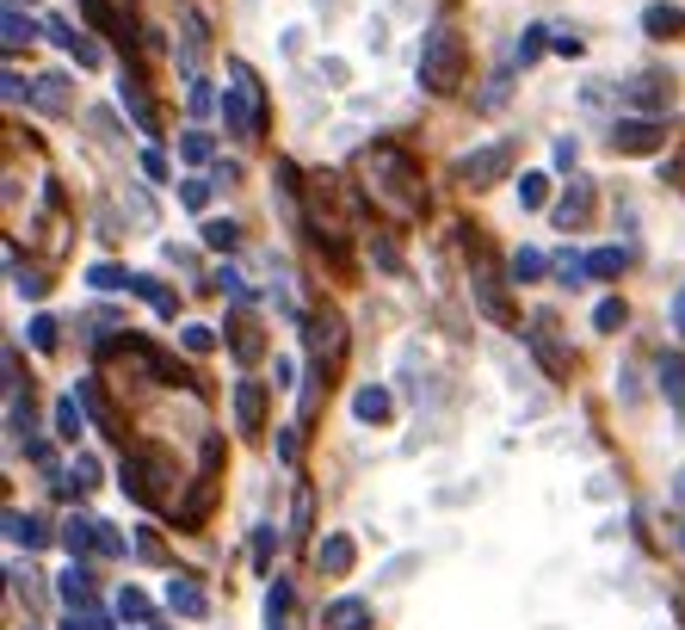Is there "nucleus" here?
Returning <instances> with one entry per match:
<instances>
[{
    "mask_svg": "<svg viewBox=\"0 0 685 630\" xmlns=\"http://www.w3.org/2000/svg\"><path fill=\"white\" fill-rule=\"evenodd\" d=\"M290 612H297L290 581H272V593H266V630H290Z\"/></svg>",
    "mask_w": 685,
    "mask_h": 630,
    "instance_id": "28",
    "label": "nucleus"
},
{
    "mask_svg": "<svg viewBox=\"0 0 685 630\" xmlns=\"http://www.w3.org/2000/svg\"><path fill=\"white\" fill-rule=\"evenodd\" d=\"M43 38H50V44H62V50H68V57H75L80 69H99V50H94L87 38H80V32H75L68 20H43Z\"/></svg>",
    "mask_w": 685,
    "mask_h": 630,
    "instance_id": "20",
    "label": "nucleus"
},
{
    "mask_svg": "<svg viewBox=\"0 0 685 630\" xmlns=\"http://www.w3.org/2000/svg\"><path fill=\"white\" fill-rule=\"evenodd\" d=\"M32 106H38L43 118H68V112H75L68 75H38V81H32Z\"/></svg>",
    "mask_w": 685,
    "mask_h": 630,
    "instance_id": "16",
    "label": "nucleus"
},
{
    "mask_svg": "<svg viewBox=\"0 0 685 630\" xmlns=\"http://www.w3.org/2000/svg\"><path fill=\"white\" fill-rule=\"evenodd\" d=\"M117 99H124V112L136 118V131H142V136H161V118H154V99L142 94V75H124V81H117Z\"/></svg>",
    "mask_w": 685,
    "mask_h": 630,
    "instance_id": "15",
    "label": "nucleus"
},
{
    "mask_svg": "<svg viewBox=\"0 0 685 630\" xmlns=\"http://www.w3.org/2000/svg\"><path fill=\"white\" fill-rule=\"evenodd\" d=\"M75 396H80V408H87V415L99 420V433H105V440H124V433H117V415H112V402L99 396V378H80V383H75Z\"/></svg>",
    "mask_w": 685,
    "mask_h": 630,
    "instance_id": "21",
    "label": "nucleus"
},
{
    "mask_svg": "<svg viewBox=\"0 0 685 630\" xmlns=\"http://www.w3.org/2000/svg\"><path fill=\"white\" fill-rule=\"evenodd\" d=\"M94 538H99V519H80V514L62 519V551L68 556H87L94 551Z\"/></svg>",
    "mask_w": 685,
    "mask_h": 630,
    "instance_id": "26",
    "label": "nucleus"
},
{
    "mask_svg": "<svg viewBox=\"0 0 685 630\" xmlns=\"http://www.w3.org/2000/svg\"><path fill=\"white\" fill-rule=\"evenodd\" d=\"M235 427H241V433H266V383L260 378H241L235 383Z\"/></svg>",
    "mask_w": 685,
    "mask_h": 630,
    "instance_id": "12",
    "label": "nucleus"
},
{
    "mask_svg": "<svg viewBox=\"0 0 685 630\" xmlns=\"http://www.w3.org/2000/svg\"><path fill=\"white\" fill-rule=\"evenodd\" d=\"M272 551H278V526H260L253 532V569H272Z\"/></svg>",
    "mask_w": 685,
    "mask_h": 630,
    "instance_id": "43",
    "label": "nucleus"
},
{
    "mask_svg": "<svg viewBox=\"0 0 685 630\" xmlns=\"http://www.w3.org/2000/svg\"><path fill=\"white\" fill-rule=\"evenodd\" d=\"M661 390H667V402L685 415V359L680 353H661Z\"/></svg>",
    "mask_w": 685,
    "mask_h": 630,
    "instance_id": "27",
    "label": "nucleus"
},
{
    "mask_svg": "<svg viewBox=\"0 0 685 630\" xmlns=\"http://www.w3.org/2000/svg\"><path fill=\"white\" fill-rule=\"evenodd\" d=\"M507 168H513V136H500V143H482V149H470L463 161H457V186L470 192H488L507 180Z\"/></svg>",
    "mask_w": 685,
    "mask_h": 630,
    "instance_id": "5",
    "label": "nucleus"
},
{
    "mask_svg": "<svg viewBox=\"0 0 685 630\" xmlns=\"http://www.w3.org/2000/svg\"><path fill=\"white\" fill-rule=\"evenodd\" d=\"M290 532H297V538L315 532V489H309V482L297 489V507H290Z\"/></svg>",
    "mask_w": 685,
    "mask_h": 630,
    "instance_id": "36",
    "label": "nucleus"
},
{
    "mask_svg": "<svg viewBox=\"0 0 685 630\" xmlns=\"http://www.w3.org/2000/svg\"><path fill=\"white\" fill-rule=\"evenodd\" d=\"M673 328L685 334V291H680V304H673Z\"/></svg>",
    "mask_w": 685,
    "mask_h": 630,
    "instance_id": "54",
    "label": "nucleus"
},
{
    "mask_svg": "<svg viewBox=\"0 0 685 630\" xmlns=\"http://www.w3.org/2000/svg\"><path fill=\"white\" fill-rule=\"evenodd\" d=\"M25 334H32V346H38V353H57V341H62V328L50 322V316H38V322L25 328Z\"/></svg>",
    "mask_w": 685,
    "mask_h": 630,
    "instance_id": "44",
    "label": "nucleus"
},
{
    "mask_svg": "<svg viewBox=\"0 0 685 630\" xmlns=\"http://www.w3.org/2000/svg\"><path fill=\"white\" fill-rule=\"evenodd\" d=\"M117 482H124V495H136L142 507H173V464L167 452H154V445H130L124 464H117Z\"/></svg>",
    "mask_w": 685,
    "mask_h": 630,
    "instance_id": "4",
    "label": "nucleus"
},
{
    "mask_svg": "<svg viewBox=\"0 0 685 630\" xmlns=\"http://www.w3.org/2000/svg\"><path fill=\"white\" fill-rule=\"evenodd\" d=\"M611 149L618 155H655L661 149V124H655V118H618V124H611Z\"/></svg>",
    "mask_w": 685,
    "mask_h": 630,
    "instance_id": "11",
    "label": "nucleus"
},
{
    "mask_svg": "<svg viewBox=\"0 0 685 630\" xmlns=\"http://www.w3.org/2000/svg\"><path fill=\"white\" fill-rule=\"evenodd\" d=\"M94 556H112V563H117V556H124V538H117L112 526H99V538H94Z\"/></svg>",
    "mask_w": 685,
    "mask_h": 630,
    "instance_id": "46",
    "label": "nucleus"
},
{
    "mask_svg": "<svg viewBox=\"0 0 685 630\" xmlns=\"http://www.w3.org/2000/svg\"><path fill=\"white\" fill-rule=\"evenodd\" d=\"M186 99H191V112H198V118H204L210 106H216V94H210L204 81H191V94H186Z\"/></svg>",
    "mask_w": 685,
    "mask_h": 630,
    "instance_id": "50",
    "label": "nucleus"
},
{
    "mask_svg": "<svg viewBox=\"0 0 685 630\" xmlns=\"http://www.w3.org/2000/svg\"><path fill=\"white\" fill-rule=\"evenodd\" d=\"M167 612L173 618H210V593L198 588V581H186V575H173L167 581Z\"/></svg>",
    "mask_w": 685,
    "mask_h": 630,
    "instance_id": "18",
    "label": "nucleus"
},
{
    "mask_svg": "<svg viewBox=\"0 0 685 630\" xmlns=\"http://www.w3.org/2000/svg\"><path fill=\"white\" fill-rule=\"evenodd\" d=\"M544 198H550V180H544V173H525V180H519V205L544 210Z\"/></svg>",
    "mask_w": 685,
    "mask_h": 630,
    "instance_id": "42",
    "label": "nucleus"
},
{
    "mask_svg": "<svg viewBox=\"0 0 685 630\" xmlns=\"http://www.w3.org/2000/svg\"><path fill=\"white\" fill-rule=\"evenodd\" d=\"M525 346L537 353V365H544V378H569V353H562V341H556V316L550 309H537L532 328H525Z\"/></svg>",
    "mask_w": 685,
    "mask_h": 630,
    "instance_id": "7",
    "label": "nucleus"
},
{
    "mask_svg": "<svg viewBox=\"0 0 685 630\" xmlns=\"http://www.w3.org/2000/svg\"><path fill=\"white\" fill-rule=\"evenodd\" d=\"M38 32H43V25H32V20H25V13H20V0H7V38H0V44H7V50H20V44H32Z\"/></svg>",
    "mask_w": 685,
    "mask_h": 630,
    "instance_id": "33",
    "label": "nucleus"
},
{
    "mask_svg": "<svg viewBox=\"0 0 685 630\" xmlns=\"http://www.w3.org/2000/svg\"><path fill=\"white\" fill-rule=\"evenodd\" d=\"M624 322H630V309L618 304V297H606V304L593 309V328H599V334H618V328H624Z\"/></svg>",
    "mask_w": 685,
    "mask_h": 630,
    "instance_id": "38",
    "label": "nucleus"
},
{
    "mask_svg": "<svg viewBox=\"0 0 685 630\" xmlns=\"http://www.w3.org/2000/svg\"><path fill=\"white\" fill-rule=\"evenodd\" d=\"M574 155H581L574 149V136H562V143H556V168H574Z\"/></svg>",
    "mask_w": 685,
    "mask_h": 630,
    "instance_id": "53",
    "label": "nucleus"
},
{
    "mask_svg": "<svg viewBox=\"0 0 685 630\" xmlns=\"http://www.w3.org/2000/svg\"><path fill=\"white\" fill-rule=\"evenodd\" d=\"M593 217V180H569L562 205H556V230H587Z\"/></svg>",
    "mask_w": 685,
    "mask_h": 630,
    "instance_id": "17",
    "label": "nucleus"
},
{
    "mask_svg": "<svg viewBox=\"0 0 685 630\" xmlns=\"http://www.w3.org/2000/svg\"><path fill=\"white\" fill-rule=\"evenodd\" d=\"M352 563H359V544L346 532H327L322 544H315V569L327 575V581H340V575H352Z\"/></svg>",
    "mask_w": 685,
    "mask_h": 630,
    "instance_id": "13",
    "label": "nucleus"
},
{
    "mask_svg": "<svg viewBox=\"0 0 685 630\" xmlns=\"http://www.w3.org/2000/svg\"><path fill=\"white\" fill-rule=\"evenodd\" d=\"M204 57H210V25H204L198 7H186V13H179V69H186V81H198Z\"/></svg>",
    "mask_w": 685,
    "mask_h": 630,
    "instance_id": "8",
    "label": "nucleus"
},
{
    "mask_svg": "<svg viewBox=\"0 0 685 630\" xmlns=\"http://www.w3.org/2000/svg\"><path fill=\"white\" fill-rule=\"evenodd\" d=\"M136 297H142V304H149L161 322H173V316H179V297H173L161 279H142V272H136Z\"/></svg>",
    "mask_w": 685,
    "mask_h": 630,
    "instance_id": "25",
    "label": "nucleus"
},
{
    "mask_svg": "<svg viewBox=\"0 0 685 630\" xmlns=\"http://www.w3.org/2000/svg\"><path fill=\"white\" fill-rule=\"evenodd\" d=\"M87 285H94V291H136V272L112 267V260H99V267H87Z\"/></svg>",
    "mask_w": 685,
    "mask_h": 630,
    "instance_id": "31",
    "label": "nucleus"
},
{
    "mask_svg": "<svg viewBox=\"0 0 685 630\" xmlns=\"http://www.w3.org/2000/svg\"><path fill=\"white\" fill-rule=\"evenodd\" d=\"M57 593H62V606H68V612H87V606H94V575L80 569V556H68V569H62Z\"/></svg>",
    "mask_w": 685,
    "mask_h": 630,
    "instance_id": "19",
    "label": "nucleus"
},
{
    "mask_svg": "<svg viewBox=\"0 0 685 630\" xmlns=\"http://www.w3.org/2000/svg\"><path fill=\"white\" fill-rule=\"evenodd\" d=\"M364 180H371L364 192H371V198H383V205L401 217V223L426 210V180H420V168L401 149H389V143H377V149L364 155Z\"/></svg>",
    "mask_w": 685,
    "mask_h": 630,
    "instance_id": "1",
    "label": "nucleus"
},
{
    "mask_svg": "<svg viewBox=\"0 0 685 630\" xmlns=\"http://www.w3.org/2000/svg\"><path fill=\"white\" fill-rule=\"evenodd\" d=\"M80 7H87V20H94V25H105V32H117V20H112V7H105V0H80Z\"/></svg>",
    "mask_w": 685,
    "mask_h": 630,
    "instance_id": "49",
    "label": "nucleus"
},
{
    "mask_svg": "<svg viewBox=\"0 0 685 630\" xmlns=\"http://www.w3.org/2000/svg\"><path fill=\"white\" fill-rule=\"evenodd\" d=\"M303 341H309V353H315V365L334 378V371H340V359H346V322L327 304L309 309V316H303Z\"/></svg>",
    "mask_w": 685,
    "mask_h": 630,
    "instance_id": "6",
    "label": "nucleus"
},
{
    "mask_svg": "<svg viewBox=\"0 0 685 630\" xmlns=\"http://www.w3.org/2000/svg\"><path fill=\"white\" fill-rule=\"evenodd\" d=\"M68 477H75V482H80V489H87V482H99V464H94V458H87V452H80V458H75V464H68Z\"/></svg>",
    "mask_w": 685,
    "mask_h": 630,
    "instance_id": "48",
    "label": "nucleus"
},
{
    "mask_svg": "<svg viewBox=\"0 0 685 630\" xmlns=\"http://www.w3.org/2000/svg\"><path fill=\"white\" fill-rule=\"evenodd\" d=\"M537 50H544V25H532V32L519 38V69H525V62H537Z\"/></svg>",
    "mask_w": 685,
    "mask_h": 630,
    "instance_id": "47",
    "label": "nucleus"
},
{
    "mask_svg": "<svg viewBox=\"0 0 685 630\" xmlns=\"http://www.w3.org/2000/svg\"><path fill=\"white\" fill-rule=\"evenodd\" d=\"M643 32H648V38H680V32H685V7H667V0L643 7Z\"/></svg>",
    "mask_w": 685,
    "mask_h": 630,
    "instance_id": "22",
    "label": "nucleus"
},
{
    "mask_svg": "<svg viewBox=\"0 0 685 630\" xmlns=\"http://www.w3.org/2000/svg\"><path fill=\"white\" fill-rule=\"evenodd\" d=\"M322 630H371V600H359V593L327 600L322 606Z\"/></svg>",
    "mask_w": 685,
    "mask_h": 630,
    "instance_id": "14",
    "label": "nucleus"
},
{
    "mask_svg": "<svg viewBox=\"0 0 685 630\" xmlns=\"http://www.w3.org/2000/svg\"><path fill=\"white\" fill-rule=\"evenodd\" d=\"M7 267H13V291H20L25 304H43V291H50V285H43L32 267H20V248H7Z\"/></svg>",
    "mask_w": 685,
    "mask_h": 630,
    "instance_id": "29",
    "label": "nucleus"
},
{
    "mask_svg": "<svg viewBox=\"0 0 685 630\" xmlns=\"http://www.w3.org/2000/svg\"><path fill=\"white\" fill-rule=\"evenodd\" d=\"M544 267H550V260H544L537 248H519L513 260H507V272H513L519 285H532V279H544Z\"/></svg>",
    "mask_w": 685,
    "mask_h": 630,
    "instance_id": "35",
    "label": "nucleus"
},
{
    "mask_svg": "<svg viewBox=\"0 0 685 630\" xmlns=\"http://www.w3.org/2000/svg\"><path fill=\"white\" fill-rule=\"evenodd\" d=\"M223 131L235 143H253V136L266 131V87L253 75L248 62L235 57L228 62V87H223Z\"/></svg>",
    "mask_w": 685,
    "mask_h": 630,
    "instance_id": "2",
    "label": "nucleus"
},
{
    "mask_svg": "<svg viewBox=\"0 0 685 630\" xmlns=\"http://www.w3.org/2000/svg\"><path fill=\"white\" fill-rule=\"evenodd\" d=\"M7 538L25 544V551H38V544H43V532H38V519H32V514H7Z\"/></svg>",
    "mask_w": 685,
    "mask_h": 630,
    "instance_id": "37",
    "label": "nucleus"
},
{
    "mask_svg": "<svg viewBox=\"0 0 685 630\" xmlns=\"http://www.w3.org/2000/svg\"><path fill=\"white\" fill-rule=\"evenodd\" d=\"M198 235H204V248H216V254H235V248H241V230H235L228 217H210Z\"/></svg>",
    "mask_w": 685,
    "mask_h": 630,
    "instance_id": "32",
    "label": "nucleus"
},
{
    "mask_svg": "<svg viewBox=\"0 0 685 630\" xmlns=\"http://www.w3.org/2000/svg\"><path fill=\"white\" fill-rule=\"evenodd\" d=\"M117 618H130V625H149V618H154L149 593H136V588H117Z\"/></svg>",
    "mask_w": 685,
    "mask_h": 630,
    "instance_id": "34",
    "label": "nucleus"
},
{
    "mask_svg": "<svg viewBox=\"0 0 685 630\" xmlns=\"http://www.w3.org/2000/svg\"><path fill=\"white\" fill-rule=\"evenodd\" d=\"M228 353H235L241 365H253L260 353H266V341H260V328H253L248 316H235V322H228Z\"/></svg>",
    "mask_w": 685,
    "mask_h": 630,
    "instance_id": "24",
    "label": "nucleus"
},
{
    "mask_svg": "<svg viewBox=\"0 0 685 630\" xmlns=\"http://www.w3.org/2000/svg\"><path fill=\"white\" fill-rule=\"evenodd\" d=\"M179 205H186V210H204L210 205V180H198V173H191V180H179Z\"/></svg>",
    "mask_w": 685,
    "mask_h": 630,
    "instance_id": "45",
    "label": "nucleus"
},
{
    "mask_svg": "<svg viewBox=\"0 0 685 630\" xmlns=\"http://www.w3.org/2000/svg\"><path fill=\"white\" fill-rule=\"evenodd\" d=\"M470 285H476V304H482V316H488V322H500V328H513V322H519L513 309H507V297H500V272H495V260H488L482 248H476V279H470Z\"/></svg>",
    "mask_w": 685,
    "mask_h": 630,
    "instance_id": "9",
    "label": "nucleus"
},
{
    "mask_svg": "<svg viewBox=\"0 0 685 630\" xmlns=\"http://www.w3.org/2000/svg\"><path fill=\"white\" fill-rule=\"evenodd\" d=\"M624 99L636 106L643 118H661L667 106H673V75H661V69H648V75H636L624 87Z\"/></svg>",
    "mask_w": 685,
    "mask_h": 630,
    "instance_id": "10",
    "label": "nucleus"
},
{
    "mask_svg": "<svg viewBox=\"0 0 685 630\" xmlns=\"http://www.w3.org/2000/svg\"><path fill=\"white\" fill-rule=\"evenodd\" d=\"M278 458L297 464V427H285V433H278Z\"/></svg>",
    "mask_w": 685,
    "mask_h": 630,
    "instance_id": "52",
    "label": "nucleus"
},
{
    "mask_svg": "<svg viewBox=\"0 0 685 630\" xmlns=\"http://www.w3.org/2000/svg\"><path fill=\"white\" fill-rule=\"evenodd\" d=\"M587 272H593V279H618V272H624V248H599V254H587Z\"/></svg>",
    "mask_w": 685,
    "mask_h": 630,
    "instance_id": "40",
    "label": "nucleus"
},
{
    "mask_svg": "<svg viewBox=\"0 0 685 630\" xmlns=\"http://www.w3.org/2000/svg\"><path fill=\"white\" fill-rule=\"evenodd\" d=\"M179 155H186L191 168H204L210 155H216V143H210V136H204V131H186V136H179Z\"/></svg>",
    "mask_w": 685,
    "mask_h": 630,
    "instance_id": "39",
    "label": "nucleus"
},
{
    "mask_svg": "<svg viewBox=\"0 0 685 630\" xmlns=\"http://www.w3.org/2000/svg\"><path fill=\"white\" fill-rule=\"evenodd\" d=\"M352 415H359L364 427H377V420L396 415V402H389V390H383V383H364L359 396H352Z\"/></svg>",
    "mask_w": 685,
    "mask_h": 630,
    "instance_id": "23",
    "label": "nucleus"
},
{
    "mask_svg": "<svg viewBox=\"0 0 685 630\" xmlns=\"http://www.w3.org/2000/svg\"><path fill=\"white\" fill-rule=\"evenodd\" d=\"M414 75H420V87H426V94H457V87H463V44H457L451 20H433V25H426Z\"/></svg>",
    "mask_w": 685,
    "mask_h": 630,
    "instance_id": "3",
    "label": "nucleus"
},
{
    "mask_svg": "<svg viewBox=\"0 0 685 630\" xmlns=\"http://www.w3.org/2000/svg\"><path fill=\"white\" fill-rule=\"evenodd\" d=\"M80 433H87V415H80V396H62V402H57V440H68V445H75Z\"/></svg>",
    "mask_w": 685,
    "mask_h": 630,
    "instance_id": "30",
    "label": "nucleus"
},
{
    "mask_svg": "<svg viewBox=\"0 0 685 630\" xmlns=\"http://www.w3.org/2000/svg\"><path fill=\"white\" fill-rule=\"evenodd\" d=\"M179 346H186V353H216V328L186 322V328H179Z\"/></svg>",
    "mask_w": 685,
    "mask_h": 630,
    "instance_id": "41",
    "label": "nucleus"
},
{
    "mask_svg": "<svg viewBox=\"0 0 685 630\" xmlns=\"http://www.w3.org/2000/svg\"><path fill=\"white\" fill-rule=\"evenodd\" d=\"M142 173H149V180H167V155L149 149V155H142Z\"/></svg>",
    "mask_w": 685,
    "mask_h": 630,
    "instance_id": "51",
    "label": "nucleus"
}]
</instances>
